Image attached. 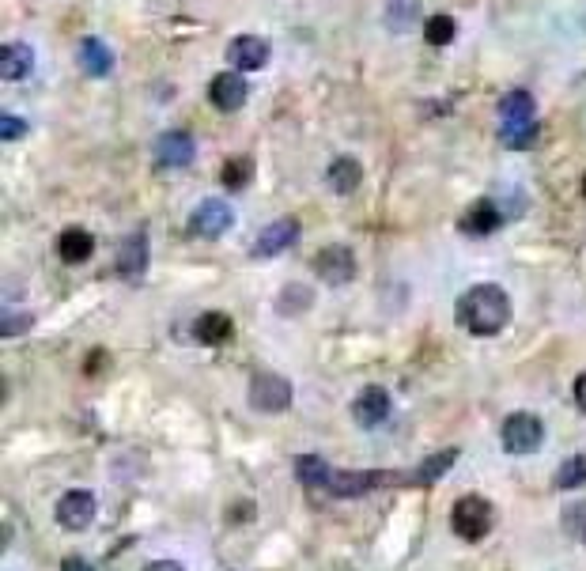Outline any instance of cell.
<instances>
[{"label": "cell", "mask_w": 586, "mask_h": 571, "mask_svg": "<svg viewBox=\"0 0 586 571\" xmlns=\"http://www.w3.org/2000/svg\"><path fill=\"white\" fill-rule=\"evenodd\" d=\"M454 462H458V447L435 450L424 466L413 469V473H405V481H409L413 488H428V485H435V481H439V477H443V473H447Z\"/></svg>", "instance_id": "cell-21"}, {"label": "cell", "mask_w": 586, "mask_h": 571, "mask_svg": "<svg viewBox=\"0 0 586 571\" xmlns=\"http://www.w3.org/2000/svg\"><path fill=\"white\" fill-rule=\"evenodd\" d=\"M390 481H405V477L401 473H341V469H333L326 492L329 496H363V492L390 485Z\"/></svg>", "instance_id": "cell-10"}, {"label": "cell", "mask_w": 586, "mask_h": 571, "mask_svg": "<svg viewBox=\"0 0 586 571\" xmlns=\"http://www.w3.org/2000/svg\"><path fill=\"white\" fill-rule=\"evenodd\" d=\"M583 193H586V178H583Z\"/></svg>", "instance_id": "cell-35"}, {"label": "cell", "mask_w": 586, "mask_h": 571, "mask_svg": "<svg viewBox=\"0 0 586 571\" xmlns=\"http://www.w3.org/2000/svg\"><path fill=\"white\" fill-rule=\"evenodd\" d=\"M80 69L87 76H110L114 72V50L106 46L103 38H84L80 42Z\"/></svg>", "instance_id": "cell-22"}, {"label": "cell", "mask_w": 586, "mask_h": 571, "mask_svg": "<svg viewBox=\"0 0 586 571\" xmlns=\"http://www.w3.org/2000/svg\"><path fill=\"white\" fill-rule=\"evenodd\" d=\"M227 61L235 65L239 72H254V69H265V61H269V42L258 35H242L235 38L231 46H227Z\"/></svg>", "instance_id": "cell-13"}, {"label": "cell", "mask_w": 586, "mask_h": 571, "mask_svg": "<svg viewBox=\"0 0 586 571\" xmlns=\"http://www.w3.org/2000/svg\"><path fill=\"white\" fill-rule=\"evenodd\" d=\"M0 137H4V140L27 137V122H23L19 114H4V118H0Z\"/></svg>", "instance_id": "cell-30"}, {"label": "cell", "mask_w": 586, "mask_h": 571, "mask_svg": "<svg viewBox=\"0 0 586 571\" xmlns=\"http://www.w3.org/2000/svg\"><path fill=\"white\" fill-rule=\"evenodd\" d=\"M61 571H95V568L87 564L84 556H65V564H61Z\"/></svg>", "instance_id": "cell-31"}, {"label": "cell", "mask_w": 586, "mask_h": 571, "mask_svg": "<svg viewBox=\"0 0 586 571\" xmlns=\"http://www.w3.org/2000/svg\"><path fill=\"white\" fill-rule=\"evenodd\" d=\"M500 133L503 140L511 144V148H530L537 137V106H534V95L530 91H507L500 99Z\"/></svg>", "instance_id": "cell-2"}, {"label": "cell", "mask_w": 586, "mask_h": 571, "mask_svg": "<svg viewBox=\"0 0 586 571\" xmlns=\"http://www.w3.org/2000/svg\"><path fill=\"white\" fill-rule=\"evenodd\" d=\"M500 443L507 454H534L545 443V424L534 413H511L500 428Z\"/></svg>", "instance_id": "cell-4"}, {"label": "cell", "mask_w": 586, "mask_h": 571, "mask_svg": "<svg viewBox=\"0 0 586 571\" xmlns=\"http://www.w3.org/2000/svg\"><path fill=\"white\" fill-rule=\"evenodd\" d=\"M250 174H254V163L246 156L231 159V163H224V186L227 190H242L246 182H250Z\"/></svg>", "instance_id": "cell-27"}, {"label": "cell", "mask_w": 586, "mask_h": 571, "mask_svg": "<svg viewBox=\"0 0 586 571\" xmlns=\"http://www.w3.org/2000/svg\"><path fill=\"white\" fill-rule=\"evenodd\" d=\"M314 273L326 280V284H333V288H341V284H348V280L356 277V254L345 243L326 246V250L314 254Z\"/></svg>", "instance_id": "cell-7"}, {"label": "cell", "mask_w": 586, "mask_h": 571, "mask_svg": "<svg viewBox=\"0 0 586 571\" xmlns=\"http://www.w3.org/2000/svg\"><path fill=\"white\" fill-rule=\"evenodd\" d=\"M586 485V458L583 454H571L564 466L556 469V488H579Z\"/></svg>", "instance_id": "cell-25"}, {"label": "cell", "mask_w": 586, "mask_h": 571, "mask_svg": "<svg viewBox=\"0 0 586 571\" xmlns=\"http://www.w3.org/2000/svg\"><path fill=\"white\" fill-rule=\"evenodd\" d=\"M416 8H420V0H394V8H390V27L397 31H405L409 27V16H416Z\"/></svg>", "instance_id": "cell-28"}, {"label": "cell", "mask_w": 586, "mask_h": 571, "mask_svg": "<svg viewBox=\"0 0 586 571\" xmlns=\"http://www.w3.org/2000/svg\"><path fill=\"white\" fill-rule=\"evenodd\" d=\"M246 95H250V87H246L239 69L220 72V76H212V84H208V99H212L216 110H224V114H235V110L246 103Z\"/></svg>", "instance_id": "cell-9"}, {"label": "cell", "mask_w": 586, "mask_h": 571, "mask_svg": "<svg viewBox=\"0 0 586 571\" xmlns=\"http://www.w3.org/2000/svg\"><path fill=\"white\" fill-rule=\"evenodd\" d=\"M583 545H586V530H583Z\"/></svg>", "instance_id": "cell-36"}, {"label": "cell", "mask_w": 586, "mask_h": 571, "mask_svg": "<svg viewBox=\"0 0 586 571\" xmlns=\"http://www.w3.org/2000/svg\"><path fill=\"white\" fill-rule=\"evenodd\" d=\"M118 269H121V277H129V280L144 277V269H148V235H144V231L129 235V239L121 243Z\"/></svg>", "instance_id": "cell-18"}, {"label": "cell", "mask_w": 586, "mask_h": 571, "mask_svg": "<svg viewBox=\"0 0 586 571\" xmlns=\"http://www.w3.org/2000/svg\"><path fill=\"white\" fill-rule=\"evenodd\" d=\"M329 473H333V469H329L326 462L318 458V454H303V458L295 462V477H299V481H303L307 488H326L329 485Z\"/></svg>", "instance_id": "cell-24"}, {"label": "cell", "mask_w": 586, "mask_h": 571, "mask_svg": "<svg viewBox=\"0 0 586 571\" xmlns=\"http://www.w3.org/2000/svg\"><path fill=\"white\" fill-rule=\"evenodd\" d=\"M314 303V292L307 284H288L280 299H276V314H284V318H292V314H303L307 307Z\"/></svg>", "instance_id": "cell-23"}, {"label": "cell", "mask_w": 586, "mask_h": 571, "mask_svg": "<svg viewBox=\"0 0 586 571\" xmlns=\"http://www.w3.org/2000/svg\"><path fill=\"white\" fill-rule=\"evenodd\" d=\"M193 156H197V144H193V137L190 133H182V129H167V133L156 140V163L159 167H167V171L190 167Z\"/></svg>", "instance_id": "cell-11"}, {"label": "cell", "mask_w": 586, "mask_h": 571, "mask_svg": "<svg viewBox=\"0 0 586 571\" xmlns=\"http://www.w3.org/2000/svg\"><path fill=\"white\" fill-rule=\"evenodd\" d=\"M231 224H235V212L220 197H208L190 212V231L197 239H220L231 231Z\"/></svg>", "instance_id": "cell-6"}, {"label": "cell", "mask_w": 586, "mask_h": 571, "mask_svg": "<svg viewBox=\"0 0 586 571\" xmlns=\"http://www.w3.org/2000/svg\"><path fill=\"white\" fill-rule=\"evenodd\" d=\"M511 322V295L500 284H477L458 299V326L473 337H496Z\"/></svg>", "instance_id": "cell-1"}, {"label": "cell", "mask_w": 586, "mask_h": 571, "mask_svg": "<svg viewBox=\"0 0 586 571\" xmlns=\"http://www.w3.org/2000/svg\"><path fill=\"white\" fill-rule=\"evenodd\" d=\"M326 182H329V190H333V193H341V197H348V193L360 190L363 167H360V163H356L352 156L333 159V163H329V171H326Z\"/></svg>", "instance_id": "cell-20"}, {"label": "cell", "mask_w": 586, "mask_h": 571, "mask_svg": "<svg viewBox=\"0 0 586 571\" xmlns=\"http://www.w3.org/2000/svg\"><path fill=\"white\" fill-rule=\"evenodd\" d=\"M144 571H186L182 564H174V560H156V564H148Z\"/></svg>", "instance_id": "cell-34"}, {"label": "cell", "mask_w": 586, "mask_h": 571, "mask_svg": "<svg viewBox=\"0 0 586 571\" xmlns=\"http://www.w3.org/2000/svg\"><path fill=\"white\" fill-rule=\"evenodd\" d=\"M31 326V318H8L4 322V337H16V329H27Z\"/></svg>", "instance_id": "cell-33"}, {"label": "cell", "mask_w": 586, "mask_h": 571, "mask_svg": "<svg viewBox=\"0 0 586 571\" xmlns=\"http://www.w3.org/2000/svg\"><path fill=\"white\" fill-rule=\"evenodd\" d=\"M575 405H579V409L586 413V371L579 375V379H575Z\"/></svg>", "instance_id": "cell-32"}, {"label": "cell", "mask_w": 586, "mask_h": 571, "mask_svg": "<svg viewBox=\"0 0 586 571\" xmlns=\"http://www.w3.org/2000/svg\"><path fill=\"white\" fill-rule=\"evenodd\" d=\"M295 239H299V220H276V224H269L258 235L254 258H276V254H284Z\"/></svg>", "instance_id": "cell-14"}, {"label": "cell", "mask_w": 586, "mask_h": 571, "mask_svg": "<svg viewBox=\"0 0 586 571\" xmlns=\"http://www.w3.org/2000/svg\"><path fill=\"white\" fill-rule=\"evenodd\" d=\"M35 72V50L27 46V42H8L4 50H0V76L4 80H27Z\"/></svg>", "instance_id": "cell-16"}, {"label": "cell", "mask_w": 586, "mask_h": 571, "mask_svg": "<svg viewBox=\"0 0 586 571\" xmlns=\"http://www.w3.org/2000/svg\"><path fill=\"white\" fill-rule=\"evenodd\" d=\"M57 522H61L65 530H72V534L87 530V526L95 522V496L84 492V488H72V492H65V496L57 500Z\"/></svg>", "instance_id": "cell-8"}, {"label": "cell", "mask_w": 586, "mask_h": 571, "mask_svg": "<svg viewBox=\"0 0 586 571\" xmlns=\"http://www.w3.org/2000/svg\"><path fill=\"white\" fill-rule=\"evenodd\" d=\"M500 224H503V212L484 197V201H473V205L462 212V224L458 227H462V235H477V239H481V235L500 231Z\"/></svg>", "instance_id": "cell-15"}, {"label": "cell", "mask_w": 586, "mask_h": 571, "mask_svg": "<svg viewBox=\"0 0 586 571\" xmlns=\"http://www.w3.org/2000/svg\"><path fill=\"white\" fill-rule=\"evenodd\" d=\"M450 526L462 541H481L492 530V503L484 496H462V500L450 507Z\"/></svg>", "instance_id": "cell-3"}, {"label": "cell", "mask_w": 586, "mask_h": 571, "mask_svg": "<svg viewBox=\"0 0 586 571\" xmlns=\"http://www.w3.org/2000/svg\"><path fill=\"white\" fill-rule=\"evenodd\" d=\"M352 416L363 428H379L382 420L390 416V390L386 386H367L360 398L352 401Z\"/></svg>", "instance_id": "cell-12"}, {"label": "cell", "mask_w": 586, "mask_h": 571, "mask_svg": "<svg viewBox=\"0 0 586 571\" xmlns=\"http://www.w3.org/2000/svg\"><path fill=\"white\" fill-rule=\"evenodd\" d=\"M250 405L258 413H284L292 405V382L276 371H258L250 379Z\"/></svg>", "instance_id": "cell-5"}, {"label": "cell", "mask_w": 586, "mask_h": 571, "mask_svg": "<svg viewBox=\"0 0 586 571\" xmlns=\"http://www.w3.org/2000/svg\"><path fill=\"white\" fill-rule=\"evenodd\" d=\"M454 19L450 16H431L428 23H424V38H428L431 46H447V42H454Z\"/></svg>", "instance_id": "cell-26"}, {"label": "cell", "mask_w": 586, "mask_h": 571, "mask_svg": "<svg viewBox=\"0 0 586 571\" xmlns=\"http://www.w3.org/2000/svg\"><path fill=\"white\" fill-rule=\"evenodd\" d=\"M193 337H197L201 345H227V341L235 337V322H231L224 311H208L193 322Z\"/></svg>", "instance_id": "cell-19"}, {"label": "cell", "mask_w": 586, "mask_h": 571, "mask_svg": "<svg viewBox=\"0 0 586 571\" xmlns=\"http://www.w3.org/2000/svg\"><path fill=\"white\" fill-rule=\"evenodd\" d=\"M57 254H61L65 265H84L95 254V235L84 231V227H65L61 239H57Z\"/></svg>", "instance_id": "cell-17"}, {"label": "cell", "mask_w": 586, "mask_h": 571, "mask_svg": "<svg viewBox=\"0 0 586 571\" xmlns=\"http://www.w3.org/2000/svg\"><path fill=\"white\" fill-rule=\"evenodd\" d=\"M564 530H568V534H575V537H583V530H586V503H575V507H568V511H564Z\"/></svg>", "instance_id": "cell-29"}]
</instances>
